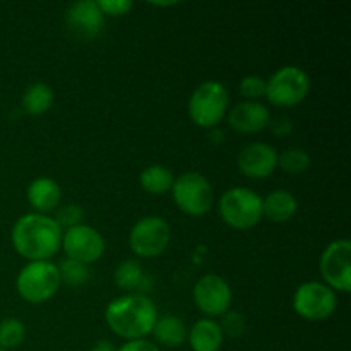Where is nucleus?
Wrapping results in <instances>:
<instances>
[{"instance_id":"1","label":"nucleus","mask_w":351,"mask_h":351,"mask_svg":"<svg viewBox=\"0 0 351 351\" xmlns=\"http://www.w3.org/2000/svg\"><path fill=\"white\" fill-rule=\"evenodd\" d=\"M10 240L16 252L24 259L31 263L48 261L60 249L62 228L50 216L29 213L14 223Z\"/></svg>"},{"instance_id":"2","label":"nucleus","mask_w":351,"mask_h":351,"mask_svg":"<svg viewBox=\"0 0 351 351\" xmlns=\"http://www.w3.org/2000/svg\"><path fill=\"white\" fill-rule=\"evenodd\" d=\"M158 315L153 302L143 295H123L108 304L105 321L117 336L129 341L144 339L151 335Z\"/></svg>"},{"instance_id":"3","label":"nucleus","mask_w":351,"mask_h":351,"mask_svg":"<svg viewBox=\"0 0 351 351\" xmlns=\"http://www.w3.org/2000/svg\"><path fill=\"white\" fill-rule=\"evenodd\" d=\"M60 274L57 264L50 261L29 263L19 271L16 288L19 297L27 304H43L57 293L60 287Z\"/></svg>"},{"instance_id":"4","label":"nucleus","mask_w":351,"mask_h":351,"mask_svg":"<svg viewBox=\"0 0 351 351\" xmlns=\"http://www.w3.org/2000/svg\"><path fill=\"white\" fill-rule=\"evenodd\" d=\"M228 110V89L218 81H206L194 89L189 99L192 122L204 129L218 125Z\"/></svg>"},{"instance_id":"5","label":"nucleus","mask_w":351,"mask_h":351,"mask_svg":"<svg viewBox=\"0 0 351 351\" xmlns=\"http://www.w3.org/2000/svg\"><path fill=\"white\" fill-rule=\"evenodd\" d=\"M223 221L237 230H249L263 219V197L249 187H233L219 199Z\"/></svg>"},{"instance_id":"6","label":"nucleus","mask_w":351,"mask_h":351,"mask_svg":"<svg viewBox=\"0 0 351 351\" xmlns=\"http://www.w3.org/2000/svg\"><path fill=\"white\" fill-rule=\"evenodd\" d=\"M311 91V77L297 65L278 69L266 81V98L276 106H295L304 101Z\"/></svg>"},{"instance_id":"7","label":"nucleus","mask_w":351,"mask_h":351,"mask_svg":"<svg viewBox=\"0 0 351 351\" xmlns=\"http://www.w3.org/2000/svg\"><path fill=\"white\" fill-rule=\"evenodd\" d=\"M171 195L177 208L189 216L206 215L211 209L215 199L211 184L197 171H187L175 178Z\"/></svg>"},{"instance_id":"8","label":"nucleus","mask_w":351,"mask_h":351,"mask_svg":"<svg viewBox=\"0 0 351 351\" xmlns=\"http://www.w3.org/2000/svg\"><path fill=\"white\" fill-rule=\"evenodd\" d=\"M170 225L161 216H146L132 226L129 247L137 257H158L170 243Z\"/></svg>"},{"instance_id":"9","label":"nucleus","mask_w":351,"mask_h":351,"mask_svg":"<svg viewBox=\"0 0 351 351\" xmlns=\"http://www.w3.org/2000/svg\"><path fill=\"white\" fill-rule=\"evenodd\" d=\"M293 311L305 321H326L336 311L335 290L321 281H307L293 295Z\"/></svg>"},{"instance_id":"10","label":"nucleus","mask_w":351,"mask_h":351,"mask_svg":"<svg viewBox=\"0 0 351 351\" xmlns=\"http://www.w3.org/2000/svg\"><path fill=\"white\" fill-rule=\"evenodd\" d=\"M321 276L324 285L331 290L348 293L351 290V242L348 239H339L329 243L319 261Z\"/></svg>"},{"instance_id":"11","label":"nucleus","mask_w":351,"mask_h":351,"mask_svg":"<svg viewBox=\"0 0 351 351\" xmlns=\"http://www.w3.org/2000/svg\"><path fill=\"white\" fill-rule=\"evenodd\" d=\"M67 259L82 264H93L105 254V239L96 228L89 225H77L62 233V245Z\"/></svg>"},{"instance_id":"12","label":"nucleus","mask_w":351,"mask_h":351,"mask_svg":"<svg viewBox=\"0 0 351 351\" xmlns=\"http://www.w3.org/2000/svg\"><path fill=\"white\" fill-rule=\"evenodd\" d=\"M194 302L195 307L209 317L223 315L232 305V288L218 274H206L195 283Z\"/></svg>"},{"instance_id":"13","label":"nucleus","mask_w":351,"mask_h":351,"mask_svg":"<svg viewBox=\"0 0 351 351\" xmlns=\"http://www.w3.org/2000/svg\"><path fill=\"white\" fill-rule=\"evenodd\" d=\"M237 165L245 177L266 178L278 167V153L266 143H250L240 151Z\"/></svg>"},{"instance_id":"14","label":"nucleus","mask_w":351,"mask_h":351,"mask_svg":"<svg viewBox=\"0 0 351 351\" xmlns=\"http://www.w3.org/2000/svg\"><path fill=\"white\" fill-rule=\"evenodd\" d=\"M67 24L77 36L95 38L105 26V16L95 0H79L67 10Z\"/></svg>"},{"instance_id":"15","label":"nucleus","mask_w":351,"mask_h":351,"mask_svg":"<svg viewBox=\"0 0 351 351\" xmlns=\"http://www.w3.org/2000/svg\"><path fill=\"white\" fill-rule=\"evenodd\" d=\"M228 123L233 130L242 134H256L271 123L269 110L259 101H242L230 110Z\"/></svg>"},{"instance_id":"16","label":"nucleus","mask_w":351,"mask_h":351,"mask_svg":"<svg viewBox=\"0 0 351 351\" xmlns=\"http://www.w3.org/2000/svg\"><path fill=\"white\" fill-rule=\"evenodd\" d=\"M27 202L36 209V213L43 215V213L51 211L60 204L62 191L60 185L50 177H38L27 187Z\"/></svg>"},{"instance_id":"17","label":"nucleus","mask_w":351,"mask_h":351,"mask_svg":"<svg viewBox=\"0 0 351 351\" xmlns=\"http://www.w3.org/2000/svg\"><path fill=\"white\" fill-rule=\"evenodd\" d=\"M189 343L194 351H218L223 345V331L215 319H199L189 331Z\"/></svg>"},{"instance_id":"18","label":"nucleus","mask_w":351,"mask_h":351,"mask_svg":"<svg viewBox=\"0 0 351 351\" xmlns=\"http://www.w3.org/2000/svg\"><path fill=\"white\" fill-rule=\"evenodd\" d=\"M298 211V202L291 192L274 191L263 199V216L274 223H285Z\"/></svg>"},{"instance_id":"19","label":"nucleus","mask_w":351,"mask_h":351,"mask_svg":"<svg viewBox=\"0 0 351 351\" xmlns=\"http://www.w3.org/2000/svg\"><path fill=\"white\" fill-rule=\"evenodd\" d=\"M151 332L160 345L168 346V348H178L187 339V328H185L184 322L170 314L158 317Z\"/></svg>"},{"instance_id":"20","label":"nucleus","mask_w":351,"mask_h":351,"mask_svg":"<svg viewBox=\"0 0 351 351\" xmlns=\"http://www.w3.org/2000/svg\"><path fill=\"white\" fill-rule=\"evenodd\" d=\"M53 105V89L45 82H33L23 95V108L27 115H43Z\"/></svg>"},{"instance_id":"21","label":"nucleus","mask_w":351,"mask_h":351,"mask_svg":"<svg viewBox=\"0 0 351 351\" xmlns=\"http://www.w3.org/2000/svg\"><path fill=\"white\" fill-rule=\"evenodd\" d=\"M173 180V173H171L167 167H163V165H149V167L144 168L139 175L141 187H143L147 194L153 195H161L170 192Z\"/></svg>"},{"instance_id":"22","label":"nucleus","mask_w":351,"mask_h":351,"mask_svg":"<svg viewBox=\"0 0 351 351\" xmlns=\"http://www.w3.org/2000/svg\"><path fill=\"white\" fill-rule=\"evenodd\" d=\"M113 281L120 290H136V288L143 287L144 283V273L143 267L137 261L125 259L117 266L115 274H113Z\"/></svg>"},{"instance_id":"23","label":"nucleus","mask_w":351,"mask_h":351,"mask_svg":"<svg viewBox=\"0 0 351 351\" xmlns=\"http://www.w3.org/2000/svg\"><path fill=\"white\" fill-rule=\"evenodd\" d=\"M278 167L291 175H298L311 167V156L300 147H290L278 154Z\"/></svg>"},{"instance_id":"24","label":"nucleus","mask_w":351,"mask_h":351,"mask_svg":"<svg viewBox=\"0 0 351 351\" xmlns=\"http://www.w3.org/2000/svg\"><path fill=\"white\" fill-rule=\"evenodd\" d=\"M24 335H26V328H24V324L19 319H3L0 322V348H17L24 341Z\"/></svg>"},{"instance_id":"25","label":"nucleus","mask_w":351,"mask_h":351,"mask_svg":"<svg viewBox=\"0 0 351 351\" xmlns=\"http://www.w3.org/2000/svg\"><path fill=\"white\" fill-rule=\"evenodd\" d=\"M57 267L58 274H60V281H65L71 287H82L89 278V271L86 264L77 263V261L65 259Z\"/></svg>"},{"instance_id":"26","label":"nucleus","mask_w":351,"mask_h":351,"mask_svg":"<svg viewBox=\"0 0 351 351\" xmlns=\"http://www.w3.org/2000/svg\"><path fill=\"white\" fill-rule=\"evenodd\" d=\"M240 93L247 98V101H257V98L266 95V79L261 75H245L240 81Z\"/></svg>"},{"instance_id":"27","label":"nucleus","mask_w":351,"mask_h":351,"mask_svg":"<svg viewBox=\"0 0 351 351\" xmlns=\"http://www.w3.org/2000/svg\"><path fill=\"white\" fill-rule=\"evenodd\" d=\"M82 218H84V211L81 206L77 204H65L57 211V218H53L58 223V226H65V228H72V226L81 225Z\"/></svg>"},{"instance_id":"28","label":"nucleus","mask_w":351,"mask_h":351,"mask_svg":"<svg viewBox=\"0 0 351 351\" xmlns=\"http://www.w3.org/2000/svg\"><path fill=\"white\" fill-rule=\"evenodd\" d=\"M219 328H221L223 336L228 335L232 338H239V336H242L245 332V319L239 312L228 311L226 314H223V321L219 324Z\"/></svg>"},{"instance_id":"29","label":"nucleus","mask_w":351,"mask_h":351,"mask_svg":"<svg viewBox=\"0 0 351 351\" xmlns=\"http://www.w3.org/2000/svg\"><path fill=\"white\" fill-rule=\"evenodd\" d=\"M98 7L103 16H123L132 9L130 0H98Z\"/></svg>"},{"instance_id":"30","label":"nucleus","mask_w":351,"mask_h":351,"mask_svg":"<svg viewBox=\"0 0 351 351\" xmlns=\"http://www.w3.org/2000/svg\"><path fill=\"white\" fill-rule=\"evenodd\" d=\"M117 351H160V348L146 339H136V341H127Z\"/></svg>"},{"instance_id":"31","label":"nucleus","mask_w":351,"mask_h":351,"mask_svg":"<svg viewBox=\"0 0 351 351\" xmlns=\"http://www.w3.org/2000/svg\"><path fill=\"white\" fill-rule=\"evenodd\" d=\"M273 130H274V134H278V136H285V134H288L291 130L290 120L280 119L276 123H273Z\"/></svg>"},{"instance_id":"32","label":"nucleus","mask_w":351,"mask_h":351,"mask_svg":"<svg viewBox=\"0 0 351 351\" xmlns=\"http://www.w3.org/2000/svg\"><path fill=\"white\" fill-rule=\"evenodd\" d=\"M89 351H115V348H113V346L110 345L108 341H99L98 345L93 346V348Z\"/></svg>"},{"instance_id":"33","label":"nucleus","mask_w":351,"mask_h":351,"mask_svg":"<svg viewBox=\"0 0 351 351\" xmlns=\"http://www.w3.org/2000/svg\"><path fill=\"white\" fill-rule=\"evenodd\" d=\"M0 351H5V350H2V348H0Z\"/></svg>"}]
</instances>
